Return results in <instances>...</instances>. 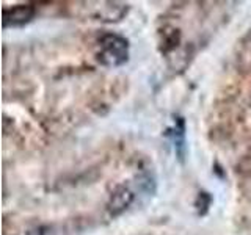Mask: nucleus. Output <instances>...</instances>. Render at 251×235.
I'll list each match as a JSON object with an SVG mask.
<instances>
[{"label": "nucleus", "instance_id": "obj_1", "mask_svg": "<svg viewBox=\"0 0 251 235\" xmlns=\"http://www.w3.org/2000/svg\"><path fill=\"white\" fill-rule=\"evenodd\" d=\"M98 58L102 65L116 68L124 65L129 58V43L127 39L116 35L107 33L99 39V53Z\"/></svg>", "mask_w": 251, "mask_h": 235}, {"label": "nucleus", "instance_id": "obj_2", "mask_svg": "<svg viewBox=\"0 0 251 235\" xmlns=\"http://www.w3.org/2000/svg\"><path fill=\"white\" fill-rule=\"evenodd\" d=\"M133 199H135V193L129 185H118L110 194L107 201V212L110 216H120L127 210Z\"/></svg>", "mask_w": 251, "mask_h": 235}, {"label": "nucleus", "instance_id": "obj_3", "mask_svg": "<svg viewBox=\"0 0 251 235\" xmlns=\"http://www.w3.org/2000/svg\"><path fill=\"white\" fill-rule=\"evenodd\" d=\"M36 10L31 3L16 5L10 10H3V27H22L35 18Z\"/></svg>", "mask_w": 251, "mask_h": 235}, {"label": "nucleus", "instance_id": "obj_4", "mask_svg": "<svg viewBox=\"0 0 251 235\" xmlns=\"http://www.w3.org/2000/svg\"><path fill=\"white\" fill-rule=\"evenodd\" d=\"M96 5L98 6L94 8L93 16L98 21H104V22L121 21L129 10V6L123 2H100Z\"/></svg>", "mask_w": 251, "mask_h": 235}]
</instances>
